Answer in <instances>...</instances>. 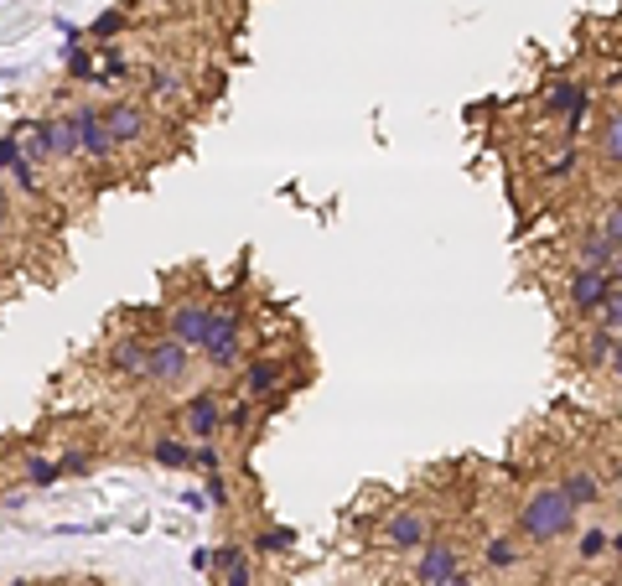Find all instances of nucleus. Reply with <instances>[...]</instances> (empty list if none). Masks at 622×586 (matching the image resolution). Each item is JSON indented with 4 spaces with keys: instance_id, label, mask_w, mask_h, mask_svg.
Listing matches in <instances>:
<instances>
[{
    "instance_id": "bb28decb",
    "label": "nucleus",
    "mask_w": 622,
    "mask_h": 586,
    "mask_svg": "<svg viewBox=\"0 0 622 586\" xmlns=\"http://www.w3.org/2000/svg\"><path fill=\"white\" fill-rule=\"evenodd\" d=\"M119 31H125V11H104V16H93V27H89V36L99 42V47H109Z\"/></svg>"
},
{
    "instance_id": "7c9ffc66",
    "label": "nucleus",
    "mask_w": 622,
    "mask_h": 586,
    "mask_svg": "<svg viewBox=\"0 0 622 586\" xmlns=\"http://www.w3.org/2000/svg\"><path fill=\"white\" fill-rule=\"evenodd\" d=\"M218 582H223V586H254V571H249V556H238L234 566H218Z\"/></svg>"
},
{
    "instance_id": "1a4fd4ad",
    "label": "nucleus",
    "mask_w": 622,
    "mask_h": 586,
    "mask_svg": "<svg viewBox=\"0 0 622 586\" xmlns=\"http://www.w3.org/2000/svg\"><path fill=\"white\" fill-rule=\"evenodd\" d=\"M99 115L109 124L115 146H141L150 135V115H146V104H135V99H109V104H99Z\"/></svg>"
},
{
    "instance_id": "20e7f679",
    "label": "nucleus",
    "mask_w": 622,
    "mask_h": 586,
    "mask_svg": "<svg viewBox=\"0 0 622 586\" xmlns=\"http://www.w3.org/2000/svg\"><path fill=\"white\" fill-rule=\"evenodd\" d=\"M425 540H431V519L420 514V509H394L379 529V545L394 550V556H415V550H425Z\"/></svg>"
},
{
    "instance_id": "a19ab883",
    "label": "nucleus",
    "mask_w": 622,
    "mask_h": 586,
    "mask_svg": "<svg viewBox=\"0 0 622 586\" xmlns=\"http://www.w3.org/2000/svg\"><path fill=\"white\" fill-rule=\"evenodd\" d=\"M441 586H477V582L467 576V571H456V576H451V582H441Z\"/></svg>"
},
{
    "instance_id": "6ab92c4d",
    "label": "nucleus",
    "mask_w": 622,
    "mask_h": 586,
    "mask_svg": "<svg viewBox=\"0 0 622 586\" xmlns=\"http://www.w3.org/2000/svg\"><path fill=\"white\" fill-rule=\"evenodd\" d=\"M596 156L607 161V166H622V109H612L602 130H596Z\"/></svg>"
},
{
    "instance_id": "2eb2a0df",
    "label": "nucleus",
    "mask_w": 622,
    "mask_h": 586,
    "mask_svg": "<svg viewBox=\"0 0 622 586\" xmlns=\"http://www.w3.org/2000/svg\"><path fill=\"white\" fill-rule=\"evenodd\" d=\"M576 509H592V503H602V483H596L586 467H570V472H561V483H555Z\"/></svg>"
},
{
    "instance_id": "a211bd4d",
    "label": "nucleus",
    "mask_w": 622,
    "mask_h": 586,
    "mask_svg": "<svg viewBox=\"0 0 622 586\" xmlns=\"http://www.w3.org/2000/svg\"><path fill=\"white\" fill-rule=\"evenodd\" d=\"M482 560H488L493 571H513V566L524 560V545H519V534H493V540L482 545Z\"/></svg>"
},
{
    "instance_id": "c756f323",
    "label": "nucleus",
    "mask_w": 622,
    "mask_h": 586,
    "mask_svg": "<svg viewBox=\"0 0 622 586\" xmlns=\"http://www.w3.org/2000/svg\"><path fill=\"white\" fill-rule=\"evenodd\" d=\"M58 467H62V478H89V472H93V452H62Z\"/></svg>"
},
{
    "instance_id": "ddd939ff",
    "label": "nucleus",
    "mask_w": 622,
    "mask_h": 586,
    "mask_svg": "<svg viewBox=\"0 0 622 586\" xmlns=\"http://www.w3.org/2000/svg\"><path fill=\"white\" fill-rule=\"evenodd\" d=\"M570 260H576V270H602V276H612L622 260V249L612 239H602V234H581L576 249H570Z\"/></svg>"
},
{
    "instance_id": "f257e3e1",
    "label": "nucleus",
    "mask_w": 622,
    "mask_h": 586,
    "mask_svg": "<svg viewBox=\"0 0 622 586\" xmlns=\"http://www.w3.org/2000/svg\"><path fill=\"white\" fill-rule=\"evenodd\" d=\"M576 503L550 483V488H534L529 498H524V509H519V519H513V534L519 540H529V545H555V540H565L570 529H576Z\"/></svg>"
},
{
    "instance_id": "b1692460",
    "label": "nucleus",
    "mask_w": 622,
    "mask_h": 586,
    "mask_svg": "<svg viewBox=\"0 0 622 586\" xmlns=\"http://www.w3.org/2000/svg\"><path fill=\"white\" fill-rule=\"evenodd\" d=\"M62 73H68V78H78V84H93V62H89V47H78V42H68V47H62Z\"/></svg>"
},
{
    "instance_id": "f03ea898",
    "label": "nucleus",
    "mask_w": 622,
    "mask_h": 586,
    "mask_svg": "<svg viewBox=\"0 0 622 586\" xmlns=\"http://www.w3.org/2000/svg\"><path fill=\"white\" fill-rule=\"evenodd\" d=\"M198 353L207 358V369H244V317H238V307H218L213 333Z\"/></svg>"
},
{
    "instance_id": "cd10ccee",
    "label": "nucleus",
    "mask_w": 622,
    "mask_h": 586,
    "mask_svg": "<svg viewBox=\"0 0 622 586\" xmlns=\"http://www.w3.org/2000/svg\"><path fill=\"white\" fill-rule=\"evenodd\" d=\"M602 239H612V245L622 249V197H612L607 208H602V229H596Z\"/></svg>"
},
{
    "instance_id": "393cba45",
    "label": "nucleus",
    "mask_w": 622,
    "mask_h": 586,
    "mask_svg": "<svg viewBox=\"0 0 622 586\" xmlns=\"http://www.w3.org/2000/svg\"><path fill=\"white\" fill-rule=\"evenodd\" d=\"M11 182L21 187V192H27L31 203H42V197H47V187H42V177H36V166H31L27 156H21V161L11 166Z\"/></svg>"
},
{
    "instance_id": "473e14b6",
    "label": "nucleus",
    "mask_w": 622,
    "mask_h": 586,
    "mask_svg": "<svg viewBox=\"0 0 622 586\" xmlns=\"http://www.w3.org/2000/svg\"><path fill=\"white\" fill-rule=\"evenodd\" d=\"M21 161V130H5L0 135V172H11Z\"/></svg>"
},
{
    "instance_id": "4c0bfd02",
    "label": "nucleus",
    "mask_w": 622,
    "mask_h": 586,
    "mask_svg": "<svg viewBox=\"0 0 622 586\" xmlns=\"http://www.w3.org/2000/svg\"><path fill=\"white\" fill-rule=\"evenodd\" d=\"M182 503H187L192 514H203V509H207V494H192V488H187V494H182Z\"/></svg>"
},
{
    "instance_id": "7ed1b4c3",
    "label": "nucleus",
    "mask_w": 622,
    "mask_h": 586,
    "mask_svg": "<svg viewBox=\"0 0 622 586\" xmlns=\"http://www.w3.org/2000/svg\"><path fill=\"white\" fill-rule=\"evenodd\" d=\"M223 395L218 389H198V395H187V405H182V421H187V441L192 446H203V441H218V431H223Z\"/></svg>"
},
{
    "instance_id": "72a5a7b5",
    "label": "nucleus",
    "mask_w": 622,
    "mask_h": 586,
    "mask_svg": "<svg viewBox=\"0 0 622 586\" xmlns=\"http://www.w3.org/2000/svg\"><path fill=\"white\" fill-rule=\"evenodd\" d=\"M596 327H607V333H618V327H622V285L612 291V301L596 311Z\"/></svg>"
},
{
    "instance_id": "6e6552de",
    "label": "nucleus",
    "mask_w": 622,
    "mask_h": 586,
    "mask_svg": "<svg viewBox=\"0 0 622 586\" xmlns=\"http://www.w3.org/2000/svg\"><path fill=\"white\" fill-rule=\"evenodd\" d=\"M213 317H218V307H203V301H177V307L166 311V338H177L182 348H203L207 333H213Z\"/></svg>"
},
{
    "instance_id": "423d86ee",
    "label": "nucleus",
    "mask_w": 622,
    "mask_h": 586,
    "mask_svg": "<svg viewBox=\"0 0 622 586\" xmlns=\"http://www.w3.org/2000/svg\"><path fill=\"white\" fill-rule=\"evenodd\" d=\"M187 369H192V348H182L177 338H150V358H146V379L150 384H161V389H172V384H182L187 379Z\"/></svg>"
},
{
    "instance_id": "c85d7f7f",
    "label": "nucleus",
    "mask_w": 622,
    "mask_h": 586,
    "mask_svg": "<svg viewBox=\"0 0 622 586\" xmlns=\"http://www.w3.org/2000/svg\"><path fill=\"white\" fill-rule=\"evenodd\" d=\"M249 426H254V405H249V400H234L229 410H223V431H238V436H244Z\"/></svg>"
},
{
    "instance_id": "f3484780",
    "label": "nucleus",
    "mask_w": 622,
    "mask_h": 586,
    "mask_svg": "<svg viewBox=\"0 0 622 586\" xmlns=\"http://www.w3.org/2000/svg\"><path fill=\"white\" fill-rule=\"evenodd\" d=\"M146 89H150V99H166V104H177V99H187V78H182L177 68H161V62H150V68H146Z\"/></svg>"
},
{
    "instance_id": "f8f14e48",
    "label": "nucleus",
    "mask_w": 622,
    "mask_h": 586,
    "mask_svg": "<svg viewBox=\"0 0 622 586\" xmlns=\"http://www.w3.org/2000/svg\"><path fill=\"white\" fill-rule=\"evenodd\" d=\"M146 358H150V342L135 338V333L115 338V342H109V353H104L109 373H119V379H146Z\"/></svg>"
},
{
    "instance_id": "e433bc0d",
    "label": "nucleus",
    "mask_w": 622,
    "mask_h": 586,
    "mask_svg": "<svg viewBox=\"0 0 622 586\" xmlns=\"http://www.w3.org/2000/svg\"><path fill=\"white\" fill-rule=\"evenodd\" d=\"M192 571H213V550H207V545L192 550Z\"/></svg>"
},
{
    "instance_id": "79ce46f5",
    "label": "nucleus",
    "mask_w": 622,
    "mask_h": 586,
    "mask_svg": "<svg viewBox=\"0 0 622 586\" xmlns=\"http://www.w3.org/2000/svg\"><path fill=\"white\" fill-rule=\"evenodd\" d=\"M11 586H27V582H11Z\"/></svg>"
},
{
    "instance_id": "412c9836",
    "label": "nucleus",
    "mask_w": 622,
    "mask_h": 586,
    "mask_svg": "<svg viewBox=\"0 0 622 586\" xmlns=\"http://www.w3.org/2000/svg\"><path fill=\"white\" fill-rule=\"evenodd\" d=\"M249 550H254V556H291V550H296V529H286V525L260 529Z\"/></svg>"
},
{
    "instance_id": "dca6fc26",
    "label": "nucleus",
    "mask_w": 622,
    "mask_h": 586,
    "mask_svg": "<svg viewBox=\"0 0 622 586\" xmlns=\"http://www.w3.org/2000/svg\"><path fill=\"white\" fill-rule=\"evenodd\" d=\"M618 333H607V327H592L586 338H581V369H607L612 364V353H618Z\"/></svg>"
},
{
    "instance_id": "4468645a",
    "label": "nucleus",
    "mask_w": 622,
    "mask_h": 586,
    "mask_svg": "<svg viewBox=\"0 0 622 586\" xmlns=\"http://www.w3.org/2000/svg\"><path fill=\"white\" fill-rule=\"evenodd\" d=\"M592 104V89L581 84V78H561V84H550V93H545V109L555 115V120H570V115H581Z\"/></svg>"
},
{
    "instance_id": "0eeeda50",
    "label": "nucleus",
    "mask_w": 622,
    "mask_h": 586,
    "mask_svg": "<svg viewBox=\"0 0 622 586\" xmlns=\"http://www.w3.org/2000/svg\"><path fill=\"white\" fill-rule=\"evenodd\" d=\"M462 571V545L456 540H425V550H415V586H441Z\"/></svg>"
},
{
    "instance_id": "a878e982",
    "label": "nucleus",
    "mask_w": 622,
    "mask_h": 586,
    "mask_svg": "<svg viewBox=\"0 0 622 586\" xmlns=\"http://www.w3.org/2000/svg\"><path fill=\"white\" fill-rule=\"evenodd\" d=\"M576 556H581V560L612 556V534H607V529H581V545H576Z\"/></svg>"
},
{
    "instance_id": "39448f33",
    "label": "nucleus",
    "mask_w": 622,
    "mask_h": 586,
    "mask_svg": "<svg viewBox=\"0 0 622 586\" xmlns=\"http://www.w3.org/2000/svg\"><path fill=\"white\" fill-rule=\"evenodd\" d=\"M68 120H73V130H78V151L89 156V161L109 166V161L119 156L115 135H109V124H104V115H99V104H78Z\"/></svg>"
},
{
    "instance_id": "2f4dec72",
    "label": "nucleus",
    "mask_w": 622,
    "mask_h": 586,
    "mask_svg": "<svg viewBox=\"0 0 622 586\" xmlns=\"http://www.w3.org/2000/svg\"><path fill=\"white\" fill-rule=\"evenodd\" d=\"M576 161H581V151H576V146H565V151L555 156L550 166H545V177H550V182H565V177L576 172Z\"/></svg>"
},
{
    "instance_id": "c9c22d12",
    "label": "nucleus",
    "mask_w": 622,
    "mask_h": 586,
    "mask_svg": "<svg viewBox=\"0 0 622 586\" xmlns=\"http://www.w3.org/2000/svg\"><path fill=\"white\" fill-rule=\"evenodd\" d=\"M218 503H229V483H223V472H207V509H218Z\"/></svg>"
},
{
    "instance_id": "aec40b11",
    "label": "nucleus",
    "mask_w": 622,
    "mask_h": 586,
    "mask_svg": "<svg viewBox=\"0 0 622 586\" xmlns=\"http://www.w3.org/2000/svg\"><path fill=\"white\" fill-rule=\"evenodd\" d=\"M47 140H53V161H78V130H73V120L62 115V120H47Z\"/></svg>"
},
{
    "instance_id": "9d476101",
    "label": "nucleus",
    "mask_w": 622,
    "mask_h": 586,
    "mask_svg": "<svg viewBox=\"0 0 622 586\" xmlns=\"http://www.w3.org/2000/svg\"><path fill=\"white\" fill-rule=\"evenodd\" d=\"M286 373H291L286 358H249L238 369V389H244V400H270V395H280Z\"/></svg>"
},
{
    "instance_id": "9b49d317",
    "label": "nucleus",
    "mask_w": 622,
    "mask_h": 586,
    "mask_svg": "<svg viewBox=\"0 0 622 586\" xmlns=\"http://www.w3.org/2000/svg\"><path fill=\"white\" fill-rule=\"evenodd\" d=\"M612 276H602V270H576L570 285H565V296H570V311H581V317H596V311L612 301Z\"/></svg>"
},
{
    "instance_id": "58836bf2",
    "label": "nucleus",
    "mask_w": 622,
    "mask_h": 586,
    "mask_svg": "<svg viewBox=\"0 0 622 586\" xmlns=\"http://www.w3.org/2000/svg\"><path fill=\"white\" fill-rule=\"evenodd\" d=\"M11 223V192H5V182H0V229Z\"/></svg>"
},
{
    "instance_id": "ea45409f",
    "label": "nucleus",
    "mask_w": 622,
    "mask_h": 586,
    "mask_svg": "<svg viewBox=\"0 0 622 586\" xmlns=\"http://www.w3.org/2000/svg\"><path fill=\"white\" fill-rule=\"evenodd\" d=\"M607 369H612V379L622 384V342H618V353H612V364H607Z\"/></svg>"
},
{
    "instance_id": "f704fd0d",
    "label": "nucleus",
    "mask_w": 622,
    "mask_h": 586,
    "mask_svg": "<svg viewBox=\"0 0 622 586\" xmlns=\"http://www.w3.org/2000/svg\"><path fill=\"white\" fill-rule=\"evenodd\" d=\"M192 467H198V472H218V467H223V457H218V446H213V441H203V446H192Z\"/></svg>"
},
{
    "instance_id": "5701e85b",
    "label": "nucleus",
    "mask_w": 622,
    "mask_h": 586,
    "mask_svg": "<svg viewBox=\"0 0 622 586\" xmlns=\"http://www.w3.org/2000/svg\"><path fill=\"white\" fill-rule=\"evenodd\" d=\"M58 478H62L58 457H42V452H31V457H27V483H31V488H53Z\"/></svg>"
},
{
    "instance_id": "4be33fe9",
    "label": "nucleus",
    "mask_w": 622,
    "mask_h": 586,
    "mask_svg": "<svg viewBox=\"0 0 622 586\" xmlns=\"http://www.w3.org/2000/svg\"><path fill=\"white\" fill-rule=\"evenodd\" d=\"M150 462H156V467H192V441L161 436V441L150 446Z\"/></svg>"
}]
</instances>
